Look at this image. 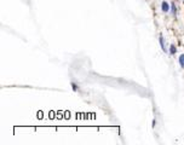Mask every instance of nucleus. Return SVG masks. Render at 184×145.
I'll return each instance as SVG.
<instances>
[{
  "label": "nucleus",
  "instance_id": "nucleus-1",
  "mask_svg": "<svg viewBox=\"0 0 184 145\" xmlns=\"http://www.w3.org/2000/svg\"><path fill=\"white\" fill-rule=\"evenodd\" d=\"M161 9H162L163 12H169V11L171 10V7H170V5H169L167 1H162V4H161Z\"/></svg>",
  "mask_w": 184,
  "mask_h": 145
},
{
  "label": "nucleus",
  "instance_id": "nucleus-4",
  "mask_svg": "<svg viewBox=\"0 0 184 145\" xmlns=\"http://www.w3.org/2000/svg\"><path fill=\"white\" fill-rule=\"evenodd\" d=\"M171 12H172V15H176V12H177V9H176V5L174 4L171 5Z\"/></svg>",
  "mask_w": 184,
  "mask_h": 145
},
{
  "label": "nucleus",
  "instance_id": "nucleus-3",
  "mask_svg": "<svg viewBox=\"0 0 184 145\" xmlns=\"http://www.w3.org/2000/svg\"><path fill=\"white\" fill-rule=\"evenodd\" d=\"M179 64L182 68H184V54H180L179 56Z\"/></svg>",
  "mask_w": 184,
  "mask_h": 145
},
{
  "label": "nucleus",
  "instance_id": "nucleus-2",
  "mask_svg": "<svg viewBox=\"0 0 184 145\" xmlns=\"http://www.w3.org/2000/svg\"><path fill=\"white\" fill-rule=\"evenodd\" d=\"M159 41H160V46H161L162 51H163V52H166V47H165V40H163V36H162V35H160Z\"/></svg>",
  "mask_w": 184,
  "mask_h": 145
},
{
  "label": "nucleus",
  "instance_id": "nucleus-6",
  "mask_svg": "<svg viewBox=\"0 0 184 145\" xmlns=\"http://www.w3.org/2000/svg\"><path fill=\"white\" fill-rule=\"evenodd\" d=\"M71 87H73V89H74V91H78V85H77V83L71 82Z\"/></svg>",
  "mask_w": 184,
  "mask_h": 145
},
{
  "label": "nucleus",
  "instance_id": "nucleus-5",
  "mask_svg": "<svg viewBox=\"0 0 184 145\" xmlns=\"http://www.w3.org/2000/svg\"><path fill=\"white\" fill-rule=\"evenodd\" d=\"M170 53H171V54H174V53H176V47H174V45H171V47H170Z\"/></svg>",
  "mask_w": 184,
  "mask_h": 145
}]
</instances>
